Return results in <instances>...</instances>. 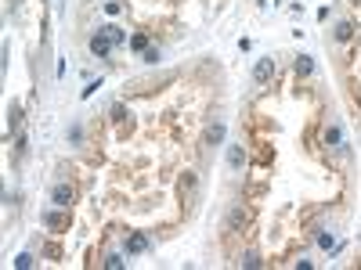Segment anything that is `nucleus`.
<instances>
[{"instance_id":"7","label":"nucleus","mask_w":361,"mask_h":270,"mask_svg":"<svg viewBox=\"0 0 361 270\" xmlns=\"http://www.w3.org/2000/svg\"><path fill=\"white\" fill-rule=\"evenodd\" d=\"M224 134H228L224 123H210V126H206V144H210V148L220 144V141H224Z\"/></svg>"},{"instance_id":"11","label":"nucleus","mask_w":361,"mask_h":270,"mask_svg":"<svg viewBox=\"0 0 361 270\" xmlns=\"http://www.w3.org/2000/svg\"><path fill=\"white\" fill-rule=\"evenodd\" d=\"M7 126H11V130H18V126H22V108H18V105H11V108H7Z\"/></svg>"},{"instance_id":"15","label":"nucleus","mask_w":361,"mask_h":270,"mask_svg":"<svg viewBox=\"0 0 361 270\" xmlns=\"http://www.w3.org/2000/svg\"><path fill=\"white\" fill-rule=\"evenodd\" d=\"M318 245H321V249H336V238H332V234H325V231H321V234H318Z\"/></svg>"},{"instance_id":"4","label":"nucleus","mask_w":361,"mask_h":270,"mask_svg":"<svg viewBox=\"0 0 361 270\" xmlns=\"http://www.w3.org/2000/svg\"><path fill=\"white\" fill-rule=\"evenodd\" d=\"M275 76V58H260L253 65V83H267Z\"/></svg>"},{"instance_id":"3","label":"nucleus","mask_w":361,"mask_h":270,"mask_svg":"<svg viewBox=\"0 0 361 270\" xmlns=\"http://www.w3.org/2000/svg\"><path fill=\"white\" fill-rule=\"evenodd\" d=\"M72 198H76V191H72V184H58V188L51 191V202L58 209H69L72 206Z\"/></svg>"},{"instance_id":"1","label":"nucleus","mask_w":361,"mask_h":270,"mask_svg":"<svg viewBox=\"0 0 361 270\" xmlns=\"http://www.w3.org/2000/svg\"><path fill=\"white\" fill-rule=\"evenodd\" d=\"M325 144L332 148V152L347 155V137H343V126H340V123H332V126H325Z\"/></svg>"},{"instance_id":"5","label":"nucleus","mask_w":361,"mask_h":270,"mask_svg":"<svg viewBox=\"0 0 361 270\" xmlns=\"http://www.w3.org/2000/svg\"><path fill=\"white\" fill-rule=\"evenodd\" d=\"M148 245H152V241H148V234H130V238H127V252H130V256L148 252Z\"/></svg>"},{"instance_id":"12","label":"nucleus","mask_w":361,"mask_h":270,"mask_svg":"<svg viewBox=\"0 0 361 270\" xmlns=\"http://www.w3.org/2000/svg\"><path fill=\"white\" fill-rule=\"evenodd\" d=\"M105 33H108V40H112L116 47H119V43H127V33L119 29V25H105Z\"/></svg>"},{"instance_id":"10","label":"nucleus","mask_w":361,"mask_h":270,"mask_svg":"<svg viewBox=\"0 0 361 270\" xmlns=\"http://www.w3.org/2000/svg\"><path fill=\"white\" fill-rule=\"evenodd\" d=\"M296 72H300V76H311V72H314L311 54H300V58H296Z\"/></svg>"},{"instance_id":"20","label":"nucleus","mask_w":361,"mask_h":270,"mask_svg":"<svg viewBox=\"0 0 361 270\" xmlns=\"http://www.w3.org/2000/svg\"><path fill=\"white\" fill-rule=\"evenodd\" d=\"M242 267H260V259H256L253 252H249V256H242Z\"/></svg>"},{"instance_id":"13","label":"nucleus","mask_w":361,"mask_h":270,"mask_svg":"<svg viewBox=\"0 0 361 270\" xmlns=\"http://www.w3.org/2000/svg\"><path fill=\"white\" fill-rule=\"evenodd\" d=\"M43 223L47 227H65V216L62 212H43Z\"/></svg>"},{"instance_id":"14","label":"nucleus","mask_w":361,"mask_h":270,"mask_svg":"<svg viewBox=\"0 0 361 270\" xmlns=\"http://www.w3.org/2000/svg\"><path fill=\"white\" fill-rule=\"evenodd\" d=\"M105 267H108V270H123V267H127V259H123V256H108V259H105Z\"/></svg>"},{"instance_id":"2","label":"nucleus","mask_w":361,"mask_h":270,"mask_svg":"<svg viewBox=\"0 0 361 270\" xmlns=\"http://www.w3.org/2000/svg\"><path fill=\"white\" fill-rule=\"evenodd\" d=\"M112 47H116V43L108 40V33H105V29L90 36V54H94V58H108V54H112Z\"/></svg>"},{"instance_id":"16","label":"nucleus","mask_w":361,"mask_h":270,"mask_svg":"<svg viewBox=\"0 0 361 270\" xmlns=\"http://www.w3.org/2000/svg\"><path fill=\"white\" fill-rule=\"evenodd\" d=\"M130 47H134V51H148V36H141V33H137L134 40H130Z\"/></svg>"},{"instance_id":"8","label":"nucleus","mask_w":361,"mask_h":270,"mask_svg":"<svg viewBox=\"0 0 361 270\" xmlns=\"http://www.w3.org/2000/svg\"><path fill=\"white\" fill-rule=\"evenodd\" d=\"M246 220H249V209L246 206H235V209H231V216H228V227L235 231V227H242Z\"/></svg>"},{"instance_id":"6","label":"nucleus","mask_w":361,"mask_h":270,"mask_svg":"<svg viewBox=\"0 0 361 270\" xmlns=\"http://www.w3.org/2000/svg\"><path fill=\"white\" fill-rule=\"evenodd\" d=\"M228 166H231V170H242V166H246V148L242 144H231L228 148Z\"/></svg>"},{"instance_id":"19","label":"nucleus","mask_w":361,"mask_h":270,"mask_svg":"<svg viewBox=\"0 0 361 270\" xmlns=\"http://www.w3.org/2000/svg\"><path fill=\"white\" fill-rule=\"evenodd\" d=\"M15 267H22V270H25V267H33V256H29V252H22V256L15 259Z\"/></svg>"},{"instance_id":"18","label":"nucleus","mask_w":361,"mask_h":270,"mask_svg":"<svg viewBox=\"0 0 361 270\" xmlns=\"http://www.w3.org/2000/svg\"><path fill=\"white\" fill-rule=\"evenodd\" d=\"M98 87H101V79H90V83H87V87H83V94H80V97H90V94H94V90H98Z\"/></svg>"},{"instance_id":"17","label":"nucleus","mask_w":361,"mask_h":270,"mask_svg":"<svg viewBox=\"0 0 361 270\" xmlns=\"http://www.w3.org/2000/svg\"><path fill=\"white\" fill-rule=\"evenodd\" d=\"M141 61H148V65H155V61H159V51H155V47H148V51H141Z\"/></svg>"},{"instance_id":"9","label":"nucleus","mask_w":361,"mask_h":270,"mask_svg":"<svg viewBox=\"0 0 361 270\" xmlns=\"http://www.w3.org/2000/svg\"><path fill=\"white\" fill-rule=\"evenodd\" d=\"M332 36H336L340 43H347L350 36H354V22H336V33H332Z\"/></svg>"}]
</instances>
